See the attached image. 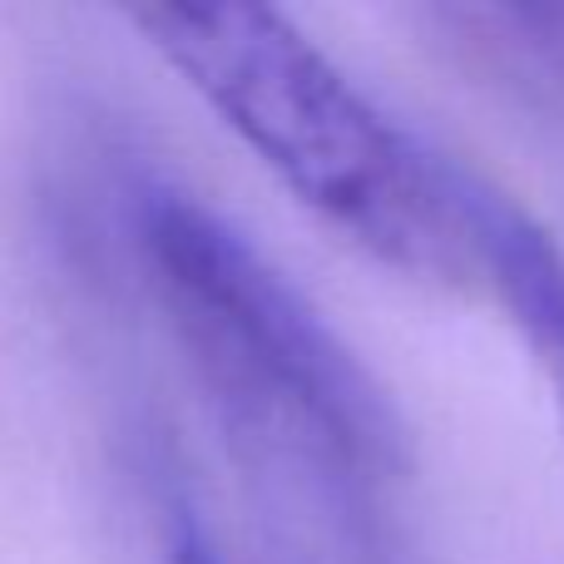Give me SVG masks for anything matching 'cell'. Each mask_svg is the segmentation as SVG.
Instances as JSON below:
<instances>
[{"mask_svg": "<svg viewBox=\"0 0 564 564\" xmlns=\"http://www.w3.org/2000/svg\"><path fill=\"white\" fill-rule=\"evenodd\" d=\"M144 258L169 322L238 421L341 486H377L397 470L401 426L387 391L228 218L198 198L154 194Z\"/></svg>", "mask_w": 564, "mask_h": 564, "instance_id": "7a4b0ae2", "label": "cell"}, {"mask_svg": "<svg viewBox=\"0 0 564 564\" xmlns=\"http://www.w3.org/2000/svg\"><path fill=\"white\" fill-rule=\"evenodd\" d=\"M480 282L520 322V332L540 351V361H545L550 381L560 391V406H564V258L506 194L490 208L486 278Z\"/></svg>", "mask_w": 564, "mask_h": 564, "instance_id": "3957f363", "label": "cell"}, {"mask_svg": "<svg viewBox=\"0 0 564 564\" xmlns=\"http://www.w3.org/2000/svg\"><path fill=\"white\" fill-rule=\"evenodd\" d=\"M129 20L297 204L381 263L480 282L496 188L397 124L288 15L224 0L144 6Z\"/></svg>", "mask_w": 564, "mask_h": 564, "instance_id": "6da1fadb", "label": "cell"}]
</instances>
